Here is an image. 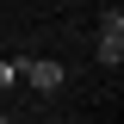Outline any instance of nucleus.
<instances>
[{"instance_id": "1", "label": "nucleus", "mask_w": 124, "mask_h": 124, "mask_svg": "<svg viewBox=\"0 0 124 124\" xmlns=\"http://www.w3.org/2000/svg\"><path fill=\"white\" fill-rule=\"evenodd\" d=\"M99 62H106V68L124 62V13L118 6H106V19H99Z\"/></svg>"}, {"instance_id": "2", "label": "nucleus", "mask_w": 124, "mask_h": 124, "mask_svg": "<svg viewBox=\"0 0 124 124\" xmlns=\"http://www.w3.org/2000/svg\"><path fill=\"white\" fill-rule=\"evenodd\" d=\"M19 75H25L37 93H62V62H50V56H25V62H19Z\"/></svg>"}, {"instance_id": "3", "label": "nucleus", "mask_w": 124, "mask_h": 124, "mask_svg": "<svg viewBox=\"0 0 124 124\" xmlns=\"http://www.w3.org/2000/svg\"><path fill=\"white\" fill-rule=\"evenodd\" d=\"M13 81H19V62H0V93L13 87Z\"/></svg>"}, {"instance_id": "4", "label": "nucleus", "mask_w": 124, "mask_h": 124, "mask_svg": "<svg viewBox=\"0 0 124 124\" xmlns=\"http://www.w3.org/2000/svg\"><path fill=\"white\" fill-rule=\"evenodd\" d=\"M0 124H6V112H0Z\"/></svg>"}]
</instances>
